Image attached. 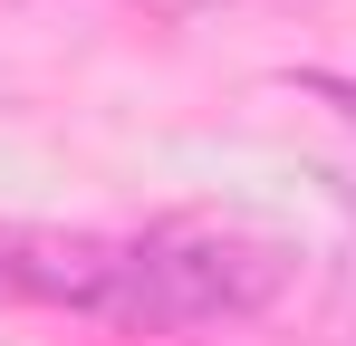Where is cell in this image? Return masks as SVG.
<instances>
[{
    "instance_id": "1",
    "label": "cell",
    "mask_w": 356,
    "mask_h": 346,
    "mask_svg": "<svg viewBox=\"0 0 356 346\" xmlns=\"http://www.w3.org/2000/svg\"><path fill=\"white\" fill-rule=\"evenodd\" d=\"M289 260L241 231H145V240H58V231H0V288L49 298L106 327H222L270 308Z\"/></svg>"
},
{
    "instance_id": "2",
    "label": "cell",
    "mask_w": 356,
    "mask_h": 346,
    "mask_svg": "<svg viewBox=\"0 0 356 346\" xmlns=\"http://www.w3.org/2000/svg\"><path fill=\"white\" fill-rule=\"evenodd\" d=\"M289 87H308L318 106H337V115H347V125H356V77H337V67H298Z\"/></svg>"
},
{
    "instance_id": "3",
    "label": "cell",
    "mask_w": 356,
    "mask_h": 346,
    "mask_svg": "<svg viewBox=\"0 0 356 346\" xmlns=\"http://www.w3.org/2000/svg\"><path fill=\"white\" fill-rule=\"evenodd\" d=\"M154 10H174V19H193V10H222V0H154Z\"/></svg>"
}]
</instances>
